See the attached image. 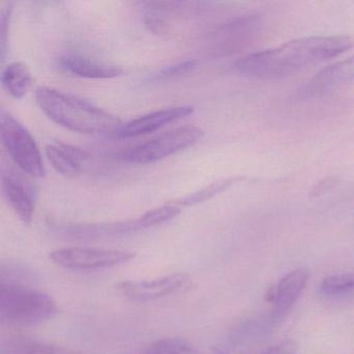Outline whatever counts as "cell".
I'll use <instances>...</instances> for the list:
<instances>
[{
	"mask_svg": "<svg viewBox=\"0 0 354 354\" xmlns=\"http://www.w3.org/2000/svg\"><path fill=\"white\" fill-rule=\"evenodd\" d=\"M354 47V37L321 36L296 39L261 53H252L234 64L246 77L275 80L337 57Z\"/></svg>",
	"mask_w": 354,
	"mask_h": 354,
	"instance_id": "cell-1",
	"label": "cell"
},
{
	"mask_svg": "<svg viewBox=\"0 0 354 354\" xmlns=\"http://www.w3.org/2000/svg\"><path fill=\"white\" fill-rule=\"evenodd\" d=\"M36 103L51 121L77 133H115L122 126L121 120L113 113L57 88H39Z\"/></svg>",
	"mask_w": 354,
	"mask_h": 354,
	"instance_id": "cell-2",
	"label": "cell"
},
{
	"mask_svg": "<svg viewBox=\"0 0 354 354\" xmlns=\"http://www.w3.org/2000/svg\"><path fill=\"white\" fill-rule=\"evenodd\" d=\"M51 296L17 281L0 283V321L11 326H32L50 320L57 314Z\"/></svg>",
	"mask_w": 354,
	"mask_h": 354,
	"instance_id": "cell-3",
	"label": "cell"
},
{
	"mask_svg": "<svg viewBox=\"0 0 354 354\" xmlns=\"http://www.w3.org/2000/svg\"><path fill=\"white\" fill-rule=\"evenodd\" d=\"M0 136L13 162L24 174L36 179L45 177L44 161L36 140L28 128L11 113H0Z\"/></svg>",
	"mask_w": 354,
	"mask_h": 354,
	"instance_id": "cell-4",
	"label": "cell"
},
{
	"mask_svg": "<svg viewBox=\"0 0 354 354\" xmlns=\"http://www.w3.org/2000/svg\"><path fill=\"white\" fill-rule=\"evenodd\" d=\"M204 134L194 126L176 128L127 151L122 158L132 165H150L194 146Z\"/></svg>",
	"mask_w": 354,
	"mask_h": 354,
	"instance_id": "cell-5",
	"label": "cell"
},
{
	"mask_svg": "<svg viewBox=\"0 0 354 354\" xmlns=\"http://www.w3.org/2000/svg\"><path fill=\"white\" fill-rule=\"evenodd\" d=\"M136 252L127 250H106L88 246L57 248L49 254V259L57 266L71 270H97L111 268L129 262Z\"/></svg>",
	"mask_w": 354,
	"mask_h": 354,
	"instance_id": "cell-6",
	"label": "cell"
},
{
	"mask_svg": "<svg viewBox=\"0 0 354 354\" xmlns=\"http://www.w3.org/2000/svg\"><path fill=\"white\" fill-rule=\"evenodd\" d=\"M188 275L171 273L152 279L122 281L115 288L124 298L133 302H148L177 293L187 283Z\"/></svg>",
	"mask_w": 354,
	"mask_h": 354,
	"instance_id": "cell-7",
	"label": "cell"
},
{
	"mask_svg": "<svg viewBox=\"0 0 354 354\" xmlns=\"http://www.w3.org/2000/svg\"><path fill=\"white\" fill-rule=\"evenodd\" d=\"M1 185L10 206L20 221L30 223L34 218L37 204L36 188L32 182L14 171H3Z\"/></svg>",
	"mask_w": 354,
	"mask_h": 354,
	"instance_id": "cell-8",
	"label": "cell"
},
{
	"mask_svg": "<svg viewBox=\"0 0 354 354\" xmlns=\"http://www.w3.org/2000/svg\"><path fill=\"white\" fill-rule=\"evenodd\" d=\"M194 111V107L189 105L159 109L122 124L121 127L115 131V136L119 138H131L153 133L169 124L189 117Z\"/></svg>",
	"mask_w": 354,
	"mask_h": 354,
	"instance_id": "cell-9",
	"label": "cell"
},
{
	"mask_svg": "<svg viewBox=\"0 0 354 354\" xmlns=\"http://www.w3.org/2000/svg\"><path fill=\"white\" fill-rule=\"evenodd\" d=\"M354 82V55L321 70L302 90L306 96L325 94Z\"/></svg>",
	"mask_w": 354,
	"mask_h": 354,
	"instance_id": "cell-10",
	"label": "cell"
},
{
	"mask_svg": "<svg viewBox=\"0 0 354 354\" xmlns=\"http://www.w3.org/2000/svg\"><path fill=\"white\" fill-rule=\"evenodd\" d=\"M310 272L308 269L298 268L283 277L273 290L272 302L277 315H285L297 301L308 283Z\"/></svg>",
	"mask_w": 354,
	"mask_h": 354,
	"instance_id": "cell-11",
	"label": "cell"
},
{
	"mask_svg": "<svg viewBox=\"0 0 354 354\" xmlns=\"http://www.w3.org/2000/svg\"><path fill=\"white\" fill-rule=\"evenodd\" d=\"M63 70L72 75L88 80H111L123 74V68L78 55H67L59 59Z\"/></svg>",
	"mask_w": 354,
	"mask_h": 354,
	"instance_id": "cell-12",
	"label": "cell"
},
{
	"mask_svg": "<svg viewBox=\"0 0 354 354\" xmlns=\"http://www.w3.org/2000/svg\"><path fill=\"white\" fill-rule=\"evenodd\" d=\"M45 153L53 169L66 177L77 176L82 163L88 158L84 151L61 142L47 145Z\"/></svg>",
	"mask_w": 354,
	"mask_h": 354,
	"instance_id": "cell-13",
	"label": "cell"
},
{
	"mask_svg": "<svg viewBox=\"0 0 354 354\" xmlns=\"http://www.w3.org/2000/svg\"><path fill=\"white\" fill-rule=\"evenodd\" d=\"M0 354H84L73 348L48 343L28 337H10L3 339Z\"/></svg>",
	"mask_w": 354,
	"mask_h": 354,
	"instance_id": "cell-14",
	"label": "cell"
},
{
	"mask_svg": "<svg viewBox=\"0 0 354 354\" xmlns=\"http://www.w3.org/2000/svg\"><path fill=\"white\" fill-rule=\"evenodd\" d=\"M1 82L10 96L14 99H22L32 88L34 78L26 64L13 62L3 69Z\"/></svg>",
	"mask_w": 354,
	"mask_h": 354,
	"instance_id": "cell-15",
	"label": "cell"
},
{
	"mask_svg": "<svg viewBox=\"0 0 354 354\" xmlns=\"http://www.w3.org/2000/svg\"><path fill=\"white\" fill-rule=\"evenodd\" d=\"M196 348L187 339L167 337L147 345L140 354H196Z\"/></svg>",
	"mask_w": 354,
	"mask_h": 354,
	"instance_id": "cell-16",
	"label": "cell"
},
{
	"mask_svg": "<svg viewBox=\"0 0 354 354\" xmlns=\"http://www.w3.org/2000/svg\"><path fill=\"white\" fill-rule=\"evenodd\" d=\"M243 178L234 177L229 178V179L219 180V181L211 183L210 185L194 192V194H188L180 200L173 202L174 204L179 207L194 206V205L198 204V203L205 202V201L210 200L213 196L221 194V192L227 190V188L231 187L234 184L237 182L241 181Z\"/></svg>",
	"mask_w": 354,
	"mask_h": 354,
	"instance_id": "cell-17",
	"label": "cell"
},
{
	"mask_svg": "<svg viewBox=\"0 0 354 354\" xmlns=\"http://www.w3.org/2000/svg\"><path fill=\"white\" fill-rule=\"evenodd\" d=\"M319 291L327 297H341L354 294V272L325 277L319 286Z\"/></svg>",
	"mask_w": 354,
	"mask_h": 354,
	"instance_id": "cell-18",
	"label": "cell"
},
{
	"mask_svg": "<svg viewBox=\"0 0 354 354\" xmlns=\"http://www.w3.org/2000/svg\"><path fill=\"white\" fill-rule=\"evenodd\" d=\"M198 61L196 59H186V61L179 62V63L173 64L162 68L159 71V77H173V76L181 75V74L187 73L192 71L198 66Z\"/></svg>",
	"mask_w": 354,
	"mask_h": 354,
	"instance_id": "cell-19",
	"label": "cell"
},
{
	"mask_svg": "<svg viewBox=\"0 0 354 354\" xmlns=\"http://www.w3.org/2000/svg\"><path fill=\"white\" fill-rule=\"evenodd\" d=\"M337 183H339V179L335 177V176L324 178V179L321 180L320 182H318V183L312 188L310 192V196H312V198H318V196H323V194H327V192L333 189V188L337 185Z\"/></svg>",
	"mask_w": 354,
	"mask_h": 354,
	"instance_id": "cell-20",
	"label": "cell"
},
{
	"mask_svg": "<svg viewBox=\"0 0 354 354\" xmlns=\"http://www.w3.org/2000/svg\"><path fill=\"white\" fill-rule=\"evenodd\" d=\"M296 351H297V345L295 342L286 339L261 354H296Z\"/></svg>",
	"mask_w": 354,
	"mask_h": 354,
	"instance_id": "cell-21",
	"label": "cell"
}]
</instances>
